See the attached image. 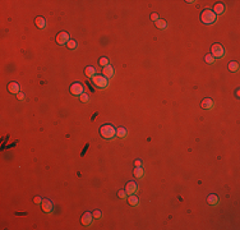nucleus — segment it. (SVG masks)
Returning a JSON list of instances; mask_svg holds the SVG:
<instances>
[{
	"label": "nucleus",
	"instance_id": "1",
	"mask_svg": "<svg viewBox=\"0 0 240 230\" xmlns=\"http://www.w3.org/2000/svg\"><path fill=\"white\" fill-rule=\"evenodd\" d=\"M100 136L104 139H113L116 136V129L111 124H104L100 128Z\"/></svg>",
	"mask_w": 240,
	"mask_h": 230
},
{
	"label": "nucleus",
	"instance_id": "2",
	"mask_svg": "<svg viewBox=\"0 0 240 230\" xmlns=\"http://www.w3.org/2000/svg\"><path fill=\"white\" fill-rule=\"evenodd\" d=\"M216 18L217 15L213 13L212 9H204L202 12V14H200V21L204 24H213L216 22Z\"/></svg>",
	"mask_w": 240,
	"mask_h": 230
},
{
	"label": "nucleus",
	"instance_id": "3",
	"mask_svg": "<svg viewBox=\"0 0 240 230\" xmlns=\"http://www.w3.org/2000/svg\"><path fill=\"white\" fill-rule=\"evenodd\" d=\"M211 55L215 59H221L225 56V49L221 44H213L211 48Z\"/></svg>",
	"mask_w": 240,
	"mask_h": 230
},
{
	"label": "nucleus",
	"instance_id": "4",
	"mask_svg": "<svg viewBox=\"0 0 240 230\" xmlns=\"http://www.w3.org/2000/svg\"><path fill=\"white\" fill-rule=\"evenodd\" d=\"M92 82H93V84L97 87V88H106L108 87V84H109V82H108V78H106L105 75H102V74H97V75H95L92 78Z\"/></svg>",
	"mask_w": 240,
	"mask_h": 230
},
{
	"label": "nucleus",
	"instance_id": "5",
	"mask_svg": "<svg viewBox=\"0 0 240 230\" xmlns=\"http://www.w3.org/2000/svg\"><path fill=\"white\" fill-rule=\"evenodd\" d=\"M83 84L80 82H74L70 86V92L73 96H80L83 93Z\"/></svg>",
	"mask_w": 240,
	"mask_h": 230
},
{
	"label": "nucleus",
	"instance_id": "6",
	"mask_svg": "<svg viewBox=\"0 0 240 230\" xmlns=\"http://www.w3.org/2000/svg\"><path fill=\"white\" fill-rule=\"evenodd\" d=\"M70 40V37H69V33L68 32H59L58 33V36H56V42L59 45H67L68 44V41Z\"/></svg>",
	"mask_w": 240,
	"mask_h": 230
},
{
	"label": "nucleus",
	"instance_id": "7",
	"mask_svg": "<svg viewBox=\"0 0 240 230\" xmlns=\"http://www.w3.org/2000/svg\"><path fill=\"white\" fill-rule=\"evenodd\" d=\"M138 190V184L135 182H128L127 185H125V192L128 196L130 194H135V192Z\"/></svg>",
	"mask_w": 240,
	"mask_h": 230
},
{
	"label": "nucleus",
	"instance_id": "8",
	"mask_svg": "<svg viewBox=\"0 0 240 230\" xmlns=\"http://www.w3.org/2000/svg\"><path fill=\"white\" fill-rule=\"evenodd\" d=\"M41 207H42V211L44 212H46V214H49V212H51L53 211V208H54V206H53V202L50 201V199H42V202H41Z\"/></svg>",
	"mask_w": 240,
	"mask_h": 230
},
{
	"label": "nucleus",
	"instance_id": "9",
	"mask_svg": "<svg viewBox=\"0 0 240 230\" xmlns=\"http://www.w3.org/2000/svg\"><path fill=\"white\" fill-rule=\"evenodd\" d=\"M80 221H82V224L84 225V226H88V225H91L92 221H93V215L91 214V212H84V214L82 215Z\"/></svg>",
	"mask_w": 240,
	"mask_h": 230
},
{
	"label": "nucleus",
	"instance_id": "10",
	"mask_svg": "<svg viewBox=\"0 0 240 230\" xmlns=\"http://www.w3.org/2000/svg\"><path fill=\"white\" fill-rule=\"evenodd\" d=\"M114 67L113 65H106V67H104V69H102V75H105L106 78H113L114 77Z\"/></svg>",
	"mask_w": 240,
	"mask_h": 230
},
{
	"label": "nucleus",
	"instance_id": "11",
	"mask_svg": "<svg viewBox=\"0 0 240 230\" xmlns=\"http://www.w3.org/2000/svg\"><path fill=\"white\" fill-rule=\"evenodd\" d=\"M213 106H215V102H213L212 99H204V100H202V102H200V108L204 109V110H209V109H212Z\"/></svg>",
	"mask_w": 240,
	"mask_h": 230
},
{
	"label": "nucleus",
	"instance_id": "12",
	"mask_svg": "<svg viewBox=\"0 0 240 230\" xmlns=\"http://www.w3.org/2000/svg\"><path fill=\"white\" fill-rule=\"evenodd\" d=\"M20 86H19V83L18 82H10L9 84H8V91H9L10 93H19L20 91Z\"/></svg>",
	"mask_w": 240,
	"mask_h": 230
},
{
	"label": "nucleus",
	"instance_id": "13",
	"mask_svg": "<svg viewBox=\"0 0 240 230\" xmlns=\"http://www.w3.org/2000/svg\"><path fill=\"white\" fill-rule=\"evenodd\" d=\"M213 13L217 15V14H224L225 13V5L222 3H216L215 7H213Z\"/></svg>",
	"mask_w": 240,
	"mask_h": 230
},
{
	"label": "nucleus",
	"instance_id": "14",
	"mask_svg": "<svg viewBox=\"0 0 240 230\" xmlns=\"http://www.w3.org/2000/svg\"><path fill=\"white\" fill-rule=\"evenodd\" d=\"M133 174H134L135 178L142 179L143 175H144V170H143L142 166H135V169H134V171H133Z\"/></svg>",
	"mask_w": 240,
	"mask_h": 230
},
{
	"label": "nucleus",
	"instance_id": "15",
	"mask_svg": "<svg viewBox=\"0 0 240 230\" xmlns=\"http://www.w3.org/2000/svg\"><path fill=\"white\" fill-rule=\"evenodd\" d=\"M127 199H128V203H129L130 206H137V204L139 203V199H138V197H137L135 194H130V196H128Z\"/></svg>",
	"mask_w": 240,
	"mask_h": 230
},
{
	"label": "nucleus",
	"instance_id": "16",
	"mask_svg": "<svg viewBox=\"0 0 240 230\" xmlns=\"http://www.w3.org/2000/svg\"><path fill=\"white\" fill-rule=\"evenodd\" d=\"M35 24H36V27L37 28H40V29H42V28H45L46 27V21L42 18V17H37V18L35 19Z\"/></svg>",
	"mask_w": 240,
	"mask_h": 230
},
{
	"label": "nucleus",
	"instance_id": "17",
	"mask_svg": "<svg viewBox=\"0 0 240 230\" xmlns=\"http://www.w3.org/2000/svg\"><path fill=\"white\" fill-rule=\"evenodd\" d=\"M84 74L88 77V78H93L96 75V69L93 67H87L84 69Z\"/></svg>",
	"mask_w": 240,
	"mask_h": 230
},
{
	"label": "nucleus",
	"instance_id": "18",
	"mask_svg": "<svg viewBox=\"0 0 240 230\" xmlns=\"http://www.w3.org/2000/svg\"><path fill=\"white\" fill-rule=\"evenodd\" d=\"M127 134H128V130H127L124 127H119L118 129H116V137H119V138H125Z\"/></svg>",
	"mask_w": 240,
	"mask_h": 230
},
{
	"label": "nucleus",
	"instance_id": "19",
	"mask_svg": "<svg viewBox=\"0 0 240 230\" xmlns=\"http://www.w3.org/2000/svg\"><path fill=\"white\" fill-rule=\"evenodd\" d=\"M207 202H208V204H212V206H215V204L218 203V197H217L216 194H209L208 197H207Z\"/></svg>",
	"mask_w": 240,
	"mask_h": 230
},
{
	"label": "nucleus",
	"instance_id": "20",
	"mask_svg": "<svg viewBox=\"0 0 240 230\" xmlns=\"http://www.w3.org/2000/svg\"><path fill=\"white\" fill-rule=\"evenodd\" d=\"M155 24H156V27L157 28H160V29H164V28H166V21L165 19H158V21H156L155 22Z\"/></svg>",
	"mask_w": 240,
	"mask_h": 230
},
{
	"label": "nucleus",
	"instance_id": "21",
	"mask_svg": "<svg viewBox=\"0 0 240 230\" xmlns=\"http://www.w3.org/2000/svg\"><path fill=\"white\" fill-rule=\"evenodd\" d=\"M239 69V64L236 62H230L229 63V70L230 72H236Z\"/></svg>",
	"mask_w": 240,
	"mask_h": 230
},
{
	"label": "nucleus",
	"instance_id": "22",
	"mask_svg": "<svg viewBox=\"0 0 240 230\" xmlns=\"http://www.w3.org/2000/svg\"><path fill=\"white\" fill-rule=\"evenodd\" d=\"M204 62L207 63V64H209V65H212V64L215 63V58H213L211 54H207V55L204 56Z\"/></svg>",
	"mask_w": 240,
	"mask_h": 230
},
{
	"label": "nucleus",
	"instance_id": "23",
	"mask_svg": "<svg viewBox=\"0 0 240 230\" xmlns=\"http://www.w3.org/2000/svg\"><path fill=\"white\" fill-rule=\"evenodd\" d=\"M67 46H68V49H70V50H74V49H77V41L75 40H70L68 41V44H67Z\"/></svg>",
	"mask_w": 240,
	"mask_h": 230
},
{
	"label": "nucleus",
	"instance_id": "24",
	"mask_svg": "<svg viewBox=\"0 0 240 230\" xmlns=\"http://www.w3.org/2000/svg\"><path fill=\"white\" fill-rule=\"evenodd\" d=\"M98 64H100L101 67H106V65H109V60H108V58H101L100 60H98Z\"/></svg>",
	"mask_w": 240,
	"mask_h": 230
},
{
	"label": "nucleus",
	"instance_id": "25",
	"mask_svg": "<svg viewBox=\"0 0 240 230\" xmlns=\"http://www.w3.org/2000/svg\"><path fill=\"white\" fill-rule=\"evenodd\" d=\"M92 215H93V219H101V217H102V212L100 210H95V211L92 212Z\"/></svg>",
	"mask_w": 240,
	"mask_h": 230
},
{
	"label": "nucleus",
	"instance_id": "26",
	"mask_svg": "<svg viewBox=\"0 0 240 230\" xmlns=\"http://www.w3.org/2000/svg\"><path fill=\"white\" fill-rule=\"evenodd\" d=\"M118 197H119L120 199H124V198H127V197H128V194H127L125 189H124V190H119V192H118Z\"/></svg>",
	"mask_w": 240,
	"mask_h": 230
},
{
	"label": "nucleus",
	"instance_id": "27",
	"mask_svg": "<svg viewBox=\"0 0 240 230\" xmlns=\"http://www.w3.org/2000/svg\"><path fill=\"white\" fill-rule=\"evenodd\" d=\"M79 99H80V101H82V102H88L89 101V96L87 95V93H82V95H80L79 96Z\"/></svg>",
	"mask_w": 240,
	"mask_h": 230
},
{
	"label": "nucleus",
	"instance_id": "28",
	"mask_svg": "<svg viewBox=\"0 0 240 230\" xmlns=\"http://www.w3.org/2000/svg\"><path fill=\"white\" fill-rule=\"evenodd\" d=\"M33 202H35L36 204H40V203L42 202V198L40 197V196H36V197L33 198Z\"/></svg>",
	"mask_w": 240,
	"mask_h": 230
},
{
	"label": "nucleus",
	"instance_id": "29",
	"mask_svg": "<svg viewBox=\"0 0 240 230\" xmlns=\"http://www.w3.org/2000/svg\"><path fill=\"white\" fill-rule=\"evenodd\" d=\"M151 19H152V21H155V22L160 19V18H158V14H157V13H152V14H151Z\"/></svg>",
	"mask_w": 240,
	"mask_h": 230
},
{
	"label": "nucleus",
	"instance_id": "30",
	"mask_svg": "<svg viewBox=\"0 0 240 230\" xmlns=\"http://www.w3.org/2000/svg\"><path fill=\"white\" fill-rule=\"evenodd\" d=\"M17 99L18 100H24V93H22V92L17 93Z\"/></svg>",
	"mask_w": 240,
	"mask_h": 230
},
{
	"label": "nucleus",
	"instance_id": "31",
	"mask_svg": "<svg viewBox=\"0 0 240 230\" xmlns=\"http://www.w3.org/2000/svg\"><path fill=\"white\" fill-rule=\"evenodd\" d=\"M134 165H135V166H142V160H139V159L135 160V161H134Z\"/></svg>",
	"mask_w": 240,
	"mask_h": 230
}]
</instances>
